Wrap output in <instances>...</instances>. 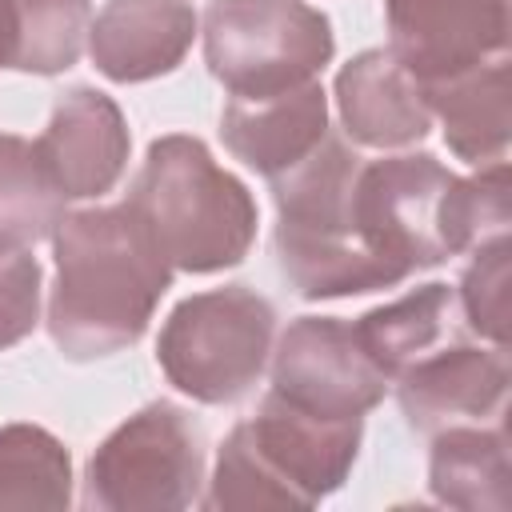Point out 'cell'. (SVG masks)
Returning a JSON list of instances; mask_svg holds the SVG:
<instances>
[{
  "label": "cell",
  "instance_id": "cell-1",
  "mask_svg": "<svg viewBox=\"0 0 512 512\" xmlns=\"http://www.w3.org/2000/svg\"><path fill=\"white\" fill-rule=\"evenodd\" d=\"M52 252L48 336L68 360H100L132 348L172 288L168 260L128 204L64 212Z\"/></svg>",
  "mask_w": 512,
  "mask_h": 512
},
{
  "label": "cell",
  "instance_id": "cell-2",
  "mask_svg": "<svg viewBox=\"0 0 512 512\" xmlns=\"http://www.w3.org/2000/svg\"><path fill=\"white\" fill-rule=\"evenodd\" d=\"M352 224L368 252L404 284L420 268H436L448 256L508 236V164H484L468 180L428 152L360 164L352 184Z\"/></svg>",
  "mask_w": 512,
  "mask_h": 512
},
{
  "label": "cell",
  "instance_id": "cell-3",
  "mask_svg": "<svg viewBox=\"0 0 512 512\" xmlns=\"http://www.w3.org/2000/svg\"><path fill=\"white\" fill-rule=\"evenodd\" d=\"M124 204L172 272H224L256 244L260 212L248 184L224 172L196 136L152 140Z\"/></svg>",
  "mask_w": 512,
  "mask_h": 512
},
{
  "label": "cell",
  "instance_id": "cell-4",
  "mask_svg": "<svg viewBox=\"0 0 512 512\" xmlns=\"http://www.w3.org/2000/svg\"><path fill=\"white\" fill-rule=\"evenodd\" d=\"M360 436V416H316L268 388L256 416L240 420L220 444L216 472L200 504L212 512L312 508L348 480Z\"/></svg>",
  "mask_w": 512,
  "mask_h": 512
},
{
  "label": "cell",
  "instance_id": "cell-5",
  "mask_svg": "<svg viewBox=\"0 0 512 512\" xmlns=\"http://www.w3.org/2000/svg\"><path fill=\"white\" fill-rule=\"evenodd\" d=\"M360 156L344 136H328L284 176H276V260L304 300L364 296L396 288L400 276L368 252L352 224V184Z\"/></svg>",
  "mask_w": 512,
  "mask_h": 512
},
{
  "label": "cell",
  "instance_id": "cell-6",
  "mask_svg": "<svg viewBox=\"0 0 512 512\" xmlns=\"http://www.w3.org/2000/svg\"><path fill=\"white\" fill-rule=\"evenodd\" d=\"M276 336V308L248 284H224L180 300L156 340V364L172 388L200 404H236L260 380Z\"/></svg>",
  "mask_w": 512,
  "mask_h": 512
},
{
  "label": "cell",
  "instance_id": "cell-7",
  "mask_svg": "<svg viewBox=\"0 0 512 512\" xmlns=\"http://www.w3.org/2000/svg\"><path fill=\"white\" fill-rule=\"evenodd\" d=\"M336 52L332 24L304 0H212L204 60L232 100H264L324 72Z\"/></svg>",
  "mask_w": 512,
  "mask_h": 512
},
{
  "label": "cell",
  "instance_id": "cell-8",
  "mask_svg": "<svg viewBox=\"0 0 512 512\" xmlns=\"http://www.w3.org/2000/svg\"><path fill=\"white\" fill-rule=\"evenodd\" d=\"M204 432L172 400H152L88 456L80 504L92 512H176L200 500Z\"/></svg>",
  "mask_w": 512,
  "mask_h": 512
},
{
  "label": "cell",
  "instance_id": "cell-9",
  "mask_svg": "<svg viewBox=\"0 0 512 512\" xmlns=\"http://www.w3.org/2000/svg\"><path fill=\"white\" fill-rule=\"evenodd\" d=\"M272 392L316 416L364 420L384 400L388 376L368 360L348 320L300 316L272 348Z\"/></svg>",
  "mask_w": 512,
  "mask_h": 512
},
{
  "label": "cell",
  "instance_id": "cell-10",
  "mask_svg": "<svg viewBox=\"0 0 512 512\" xmlns=\"http://www.w3.org/2000/svg\"><path fill=\"white\" fill-rule=\"evenodd\" d=\"M388 52L420 80H444L508 48V0H384Z\"/></svg>",
  "mask_w": 512,
  "mask_h": 512
},
{
  "label": "cell",
  "instance_id": "cell-11",
  "mask_svg": "<svg viewBox=\"0 0 512 512\" xmlns=\"http://www.w3.org/2000/svg\"><path fill=\"white\" fill-rule=\"evenodd\" d=\"M396 400L404 420L424 436L448 424L504 420L508 356L504 348H480L456 336L396 376Z\"/></svg>",
  "mask_w": 512,
  "mask_h": 512
},
{
  "label": "cell",
  "instance_id": "cell-12",
  "mask_svg": "<svg viewBox=\"0 0 512 512\" xmlns=\"http://www.w3.org/2000/svg\"><path fill=\"white\" fill-rule=\"evenodd\" d=\"M32 148L64 200H96L112 192L116 180L124 176L132 136L120 104L80 84L56 100Z\"/></svg>",
  "mask_w": 512,
  "mask_h": 512
},
{
  "label": "cell",
  "instance_id": "cell-13",
  "mask_svg": "<svg viewBox=\"0 0 512 512\" xmlns=\"http://www.w3.org/2000/svg\"><path fill=\"white\" fill-rule=\"evenodd\" d=\"M196 40L188 0H108L88 28L92 64L116 84H140L180 68Z\"/></svg>",
  "mask_w": 512,
  "mask_h": 512
},
{
  "label": "cell",
  "instance_id": "cell-14",
  "mask_svg": "<svg viewBox=\"0 0 512 512\" xmlns=\"http://www.w3.org/2000/svg\"><path fill=\"white\" fill-rule=\"evenodd\" d=\"M336 108L344 132L364 148H408L432 132L420 80L388 48H368L336 72Z\"/></svg>",
  "mask_w": 512,
  "mask_h": 512
},
{
  "label": "cell",
  "instance_id": "cell-15",
  "mask_svg": "<svg viewBox=\"0 0 512 512\" xmlns=\"http://www.w3.org/2000/svg\"><path fill=\"white\" fill-rule=\"evenodd\" d=\"M324 136H328V96L320 80H308L300 88L264 100L228 96L220 116L224 148L248 168H256L268 184L288 168H296Z\"/></svg>",
  "mask_w": 512,
  "mask_h": 512
},
{
  "label": "cell",
  "instance_id": "cell-16",
  "mask_svg": "<svg viewBox=\"0 0 512 512\" xmlns=\"http://www.w3.org/2000/svg\"><path fill=\"white\" fill-rule=\"evenodd\" d=\"M432 116L444 124V144L484 168L504 160L512 140V96H508V56H492L456 76L420 84Z\"/></svg>",
  "mask_w": 512,
  "mask_h": 512
},
{
  "label": "cell",
  "instance_id": "cell-17",
  "mask_svg": "<svg viewBox=\"0 0 512 512\" xmlns=\"http://www.w3.org/2000/svg\"><path fill=\"white\" fill-rule=\"evenodd\" d=\"M428 488L440 504L460 512L508 508V436L504 420L448 424L432 432Z\"/></svg>",
  "mask_w": 512,
  "mask_h": 512
},
{
  "label": "cell",
  "instance_id": "cell-18",
  "mask_svg": "<svg viewBox=\"0 0 512 512\" xmlns=\"http://www.w3.org/2000/svg\"><path fill=\"white\" fill-rule=\"evenodd\" d=\"M456 292L440 280L420 284L404 296H396L392 304H380L372 312H364L360 320H352L356 340L364 344L368 360L396 380L408 364H416L420 356H428L432 348L456 340Z\"/></svg>",
  "mask_w": 512,
  "mask_h": 512
},
{
  "label": "cell",
  "instance_id": "cell-19",
  "mask_svg": "<svg viewBox=\"0 0 512 512\" xmlns=\"http://www.w3.org/2000/svg\"><path fill=\"white\" fill-rule=\"evenodd\" d=\"M88 0H8V56L4 68L56 76L68 72L88 44Z\"/></svg>",
  "mask_w": 512,
  "mask_h": 512
},
{
  "label": "cell",
  "instance_id": "cell-20",
  "mask_svg": "<svg viewBox=\"0 0 512 512\" xmlns=\"http://www.w3.org/2000/svg\"><path fill=\"white\" fill-rule=\"evenodd\" d=\"M72 504V456L40 424L0 428V508L64 512Z\"/></svg>",
  "mask_w": 512,
  "mask_h": 512
},
{
  "label": "cell",
  "instance_id": "cell-21",
  "mask_svg": "<svg viewBox=\"0 0 512 512\" xmlns=\"http://www.w3.org/2000/svg\"><path fill=\"white\" fill-rule=\"evenodd\" d=\"M64 196L24 136L0 132V256L56 232Z\"/></svg>",
  "mask_w": 512,
  "mask_h": 512
},
{
  "label": "cell",
  "instance_id": "cell-22",
  "mask_svg": "<svg viewBox=\"0 0 512 512\" xmlns=\"http://www.w3.org/2000/svg\"><path fill=\"white\" fill-rule=\"evenodd\" d=\"M508 236L472 248V264L460 276V316L472 336L508 352Z\"/></svg>",
  "mask_w": 512,
  "mask_h": 512
},
{
  "label": "cell",
  "instance_id": "cell-23",
  "mask_svg": "<svg viewBox=\"0 0 512 512\" xmlns=\"http://www.w3.org/2000/svg\"><path fill=\"white\" fill-rule=\"evenodd\" d=\"M40 320V264L28 248L0 256V352L20 344Z\"/></svg>",
  "mask_w": 512,
  "mask_h": 512
},
{
  "label": "cell",
  "instance_id": "cell-24",
  "mask_svg": "<svg viewBox=\"0 0 512 512\" xmlns=\"http://www.w3.org/2000/svg\"><path fill=\"white\" fill-rule=\"evenodd\" d=\"M8 56V0H0V68Z\"/></svg>",
  "mask_w": 512,
  "mask_h": 512
}]
</instances>
